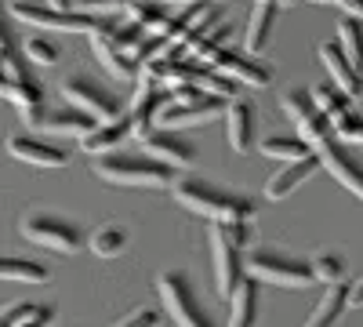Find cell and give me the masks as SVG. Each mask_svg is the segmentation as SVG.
Wrapping results in <instances>:
<instances>
[{
	"mask_svg": "<svg viewBox=\"0 0 363 327\" xmlns=\"http://www.w3.org/2000/svg\"><path fill=\"white\" fill-rule=\"evenodd\" d=\"M37 128L48 131V135H73V138H84L91 128H95V121H91L87 113L66 106V109H44V116L37 121Z\"/></svg>",
	"mask_w": 363,
	"mask_h": 327,
	"instance_id": "603a6c76",
	"label": "cell"
},
{
	"mask_svg": "<svg viewBox=\"0 0 363 327\" xmlns=\"http://www.w3.org/2000/svg\"><path fill=\"white\" fill-rule=\"evenodd\" d=\"M18 48L26 55V62H37V66H55L58 58H62V48H58L51 37H44V33H29Z\"/></svg>",
	"mask_w": 363,
	"mask_h": 327,
	"instance_id": "4dcf8cb0",
	"label": "cell"
},
{
	"mask_svg": "<svg viewBox=\"0 0 363 327\" xmlns=\"http://www.w3.org/2000/svg\"><path fill=\"white\" fill-rule=\"evenodd\" d=\"M80 8H84V15H87V11L116 15V11H124V8H128V0H80Z\"/></svg>",
	"mask_w": 363,
	"mask_h": 327,
	"instance_id": "e575fe53",
	"label": "cell"
},
{
	"mask_svg": "<svg viewBox=\"0 0 363 327\" xmlns=\"http://www.w3.org/2000/svg\"><path fill=\"white\" fill-rule=\"evenodd\" d=\"M8 153L15 160H26L33 167H66L69 164V153L62 145H55L40 135H11L8 138Z\"/></svg>",
	"mask_w": 363,
	"mask_h": 327,
	"instance_id": "4fadbf2b",
	"label": "cell"
},
{
	"mask_svg": "<svg viewBox=\"0 0 363 327\" xmlns=\"http://www.w3.org/2000/svg\"><path fill=\"white\" fill-rule=\"evenodd\" d=\"M211 70L229 77L240 87H269L272 84V66H265L262 58L247 55L244 48H218L211 55Z\"/></svg>",
	"mask_w": 363,
	"mask_h": 327,
	"instance_id": "30bf717a",
	"label": "cell"
},
{
	"mask_svg": "<svg viewBox=\"0 0 363 327\" xmlns=\"http://www.w3.org/2000/svg\"><path fill=\"white\" fill-rule=\"evenodd\" d=\"M160 4H174V8H189V4H215V0H160Z\"/></svg>",
	"mask_w": 363,
	"mask_h": 327,
	"instance_id": "f35d334b",
	"label": "cell"
},
{
	"mask_svg": "<svg viewBox=\"0 0 363 327\" xmlns=\"http://www.w3.org/2000/svg\"><path fill=\"white\" fill-rule=\"evenodd\" d=\"M244 270L255 280H269V284H280V287H309L313 270H309V258L291 255L284 248H255L244 255Z\"/></svg>",
	"mask_w": 363,
	"mask_h": 327,
	"instance_id": "5b68a950",
	"label": "cell"
},
{
	"mask_svg": "<svg viewBox=\"0 0 363 327\" xmlns=\"http://www.w3.org/2000/svg\"><path fill=\"white\" fill-rule=\"evenodd\" d=\"M309 99H313L316 113L323 116L327 124H335L342 113H349V109H352V106H349V95H345V92H338L335 84H316V87H309Z\"/></svg>",
	"mask_w": 363,
	"mask_h": 327,
	"instance_id": "4316f807",
	"label": "cell"
},
{
	"mask_svg": "<svg viewBox=\"0 0 363 327\" xmlns=\"http://www.w3.org/2000/svg\"><path fill=\"white\" fill-rule=\"evenodd\" d=\"M157 291H160L164 313L174 320V327H218V320L203 309L193 280L182 270H164L157 277Z\"/></svg>",
	"mask_w": 363,
	"mask_h": 327,
	"instance_id": "277c9868",
	"label": "cell"
},
{
	"mask_svg": "<svg viewBox=\"0 0 363 327\" xmlns=\"http://www.w3.org/2000/svg\"><path fill=\"white\" fill-rule=\"evenodd\" d=\"M164 323V313L160 309H153V306H138V309H131L120 323H113V327H160Z\"/></svg>",
	"mask_w": 363,
	"mask_h": 327,
	"instance_id": "836d02e7",
	"label": "cell"
},
{
	"mask_svg": "<svg viewBox=\"0 0 363 327\" xmlns=\"http://www.w3.org/2000/svg\"><path fill=\"white\" fill-rule=\"evenodd\" d=\"M55 309L40 302H11L0 309V327H51Z\"/></svg>",
	"mask_w": 363,
	"mask_h": 327,
	"instance_id": "d4e9b609",
	"label": "cell"
},
{
	"mask_svg": "<svg viewBox=\"0 0 363 327\" xmlns=\"http://www.w3.org/2000/svg\"><path fill=\"white\" fill-rule=\"evenodd\" d=\"M247 222H215L211 229V255H215V284L218 294L229 299L236 284L244 280V244H247Z\"/></svg>",
	"mask_w": 363,
	"mask_h": 327,
	"instance_id": "3957f363",
	"label": "cell"
},
{
	"mask_svg": "<svg viewBox=\"0 0 363 327\" xmlns=\"http://www.w3.org/2000/svg\"><path fill=\"white\" fill-rule=\"evenodd\" d=\"M262 145V153L265 157H272V160H284V164H291V160H301V157H316L306 142H301L298 135H269V138H262L258 142Z\"/></svg>",
	"mask_w": 363,
	"mask_h": 327,
	"instance_id": "f1b7e54d",
	"label": "cell"
},
{
	"mask_svg": "<svg viewBox=\"0 0 363 327\" xmlns=\"http://www.w3.org/2000/svg\"><path fill=\"white\" fill-rule=\"evenodd\" d=\"M48 265L37 258H15L0 255V280H18V284H48Z\"/></svg>",
	"mask_w": 363,
	"mask_h": 327,
	"instance_id": "484cf974",
	"label": "cell"
},
{
	"mask_svg": "<svg viewBox=\"0 0 363 327\" xmlns=\"http://www.w3.org/2000/svg\"><path fill=\"white\" fill-rule=\"evenodd\" d=\"M277 4H280V11H284V8H291V4H294V0H277Z\"/></svg>",
	"mask_w": 363,
	"mask_h": 327,
	"instance_id": "ab89813d",
	"label": "cell"
},
{
	"mask_svg": "<svg viewBox=\"0 0 363 327\" xmlns=\"http://www.w3.org/2000/svg\"><path fill=\"white\" fill-rule=\"evenodd\" d=\"M316 171H320V157H301V160L284 164V167L265 182V200H287L301 182H309Z\"/></svg>",
	"mask_w": 363,
	"mask_h": 327,
	"instance_id": "ac0fdd59",
	"label": "cell"
},
{
	"mask_svg": "<svg viewBox=\"0 0 363 327\" xmlns=\"http://www.w3.org/2000/svg\"><path fill=\"white\" fill-rule=\"evenodd\" d=\"M62 95H66V102H69L73 109L87 113L95 124L116 121V116L124 113L109 87H106V84H99L95 77H87V73H69V77L62 80Z\"/></svg>",
	"mask_w": 363,
	"mask_h": 327,
	"instance_id": "ba28073f",
	"label": "cell"
},
{
	"mask_svg": "<svg viewBox=\"0 0 363 327\" xmlns=\"http://www.w3.org/2000/svg\"><path fill=\"white\" fill-rule=\"evenodd\" d=\"M338 8L345 11V18H359L363 22V0H338Z\"/></svg>",
	"mask_w": 363,
	"mask_h": 327,
	"instance_id": "d590c367",
	"label": "cell"
},
{
	"mask_svg": "<svg viewBox=\"0 0 363 327\" xmlns=\"http://www.w3.org/2000/svg\"><path fill=\"white\" fill-rule=\"evenodd\" d=\"M320 164L335 174L349 193H356L363 200V157H356L349 145H342V142H330L327 150L320 153Z\"/></svg>",
	"mask_w": 363,
	"mask_h": 327,
	"instance_id": "5bb4252c",
	"label": "cell"
},
{
	"mask_svg": "<svg viewBox=\"0 0 363 327\" xmlns=\"http://www.w3.org/2000/svg\"><path fill=\"white\" fill-rule=\"evenodd\" d=\"M258 302H262V287L255 277H244L229 294V323L225 327H258Z\"/></svg>",
	"mask_w": 363,
	"mask_h": 327,
	"instance_id": "44dd1931",
	"label": "cell"
},
{
	"mask_svg": "<svg viewBox=\"0 0 363 327\" xmlns=\"http://www.w3.org/2000/svg\"><path fill=\"white\" fill-rule=\"evenodd\" d=\"M345 306H349V280H338V284L327 287V294L320 299V306L313 309V316L306 320V327H335L342 320Z\"/></svg>",
	"mask_w": 363,
	"mask_h": 327,
	"instance_id": "cb8c5ba5",
	"label": "cell"
},
{
	"mask_svg": "<svg viewBox=\"0 0 363 327\" xmlns=\"http://www.w3.org/2000/svg\"><path fill=\"white\" fill-rule=\"evenodd\" d=\"M124 15H128V22H135L142 29V33L164 37V29H167V22H171L174 11L167 4H160V0H128Z\"/></svg>",
	"mask_w": 363,
	"mask_h": 327,
	"instance_id": "7402d4cb",
	"label": "cell"
},
{
	"mask_svg": "<svg viewBox=\"0 0 363 327\" xmlns=\"http://www.w3.org/2000/svg\"><path fill=\"white\" fill-rule=\"evenodd\" d=\"M48 8H55V11H77V0H48Z\"/></svg>",
	"mask_w": 363,
	"mask_h": 327,
	"instance_id": "74e56055",
	"label": "cell"
},
{
	"mask_svg": "<svg viewBox=\"0 0 363 327\" xmlns=\"http://www.w3.org/2000/svg\"><path fill=\"white\" fill-rule=\"evenodd\" d=\"M106 22H109V18H102V26L95 29V33H87V37H91V51H95V58H99V62H102L116 80L135 84V80H138V62H135V58H131L124 48H116V44L109 40Z\"/></svg>",
	"mask_w": 363,
	"mask_h": 327,
	"instance_id": "2e32d148",
	"label": "cell"
},
{
	"mask_svg": "<svg viewBox=\"0 0 363 327\" xmlns=\"http://www.w3.org/2000/svg\"><path fill=\"white\" fill-rule=\"evenodd\" d=\"M167 106V92L160 84H153L149 77H142L138 73V80H135V95H131V106L124 109L128 116H131V124H135V131H142V128H153L157 124V113Z\"/></svg>",
	"mask_w": 363,
	"mask_h": 327,
	"instance_id": "9a60e30c",
	"label": "cell"
},
{
	"mask_svg": "<svg viewBox=\"0 0 363 327\" xmlns=\"http://www.w3.org/2000/svg\"><path fill=\"white\" fill-rule=\"evenodd\" d=\"M225 131L233 153H251L258 142V109L247 99H233L225 102Z\"/></svg>",
	"mask_w": 363,
	"mask_h": 327,
	"instance_id": "7c38bea8",
	"label": "cell"
},
{
	"mask_svg": "<svg viewBox=\"0 0 363 327\" xmlns=\"http://www.w3.org/2000/svg\"><path fill=\"white\" fill-rule=\"evenodd\" d=\"M18 229H22L26 240H33L48 251H58V255H77L87 244L84 229L73 218L55 215V211H29V215H22Z\"/></svg>",
	"mask_w": 363,
	"mask_h": 327,
	"instance_id": "8992f818",
	"label": "cell"
},
{
	"mask_svg": "<svg viewBox=\"0 0 363 327\" xmlns=\"http://www.w3.org/2000/svg\"><path fill=\"white\" fill-rule=\"evenodd\" d=\"M330 135H335V142H349V145H363V113H356V109H349V113H342L335 124H330Z\"/></svg>",
	"mask_w": 363,
	"mask_h": 327,
	"instance_id": "d6a6232c",
	"label": "cell"
},
{
	"mask_svg": "<svg viewBox=\"0 0 363 327\" xmlns=\"http://www.w3.org/2000/svg\"><path fill=\"white\" fill-rule=\"evenodd\" d=\"M277 15H280V4L277 0H255V11L247 18V29H244V51L247 55H262L269 48V37H272V26H277Z\"/></svg>",
	"mask_w": 363,
	"mask_h": 327,
	"instance_id": "ffe728a7",
	"label": "cell"
},
{
	"mask_svg": "<svg viewBox=\"0 0 363 327\" xmlns=\"http://www.w3.org/2000/svg\"><path fill=\"white\" fill-rule=\"evenodd\" d=\"M87 248L95 251L99 258H113V255H120V251L128 248V226H120V222H106V226H99L95 233H91Z\"/></svg>",
	"mask_w": 363,
	"mask_h": 327,
	"instance_id": "f546056e",
	"label": "cell"
},
{
	"mask_svg": "<svg viewBox=\"0 0 363 327\" xmlns=\"http://www.w3.org/2000/svg\"><path fill=\"white\" fill-rule=\"evenodd\" d=\"M280 109L287 113V121L294 124V135L306 142L316 157L327 150L330 142H335V135H330V124L316 113V106H313V99H309V87H287V92L280 95Z\"/></svg>",
	"mask_w": 363,
	"mask_h": 327,
	"instance_id": "52a82bcc",
	"label": "cell"
},
{
	"mask_svg": "<svg viewBox=\"0 0 363 327\" xmlns=\"http://www.w3.org/2000/svg\"><path fill=\"white\" fill-rule=\"evenodd\" d=\"M138 135V142H145V153L149 157H157V160H164L167 167H189V164H196V145L182 135V131H167V128H142V131H135Z\"/></svg>",
	"mask_w": 363,
	"mask_h": 327,
	"instance_id": "8fae6325",
	"label": "cell"
},
{
	"mask_svg": "<svg viewBox=\"0 0 363 327\" xmlns=\"http://www.w3.org/2000/svg\"><path fill=\"white\" fill-rule=\"evenodd\" d=\"M335 44H338L342 55L349 58V66H352L356 73H363V22H359V18H342Z\"/></svg>",
	"mask_w": 363,
	"mask_h": 327,
	"instance_id": "83f0119b",
	"label": "cell"
},
{
	"mask_svg": "<svg viewBox=\"0 0 363 327\" xmlns=\"http://www.w3.org/2000/svg\"><path fill=\"white\" fill-rule=\"evenodd\" d=\"M349 306H363V277L356 284H349Z\"/></svg>",
	"mask_w": 363,
	"mask_h": 327,
	"instance_id": "8d00e7d4",
	"label": "cell"
},
{
	"mask_svg": "<svg viewBox=\"0 0 363 327\" xmlns=\"http://www.w3.org/2000/svg\"><path fill=\"white\" fill-rule=\"evenodd\" d=\"M309 4H338V0H309Z\"/></svg>",
	"mask_w": 363,
	"mask_h": 327,
	"instance_id": "60d3db41",
	"label": "cell"
},
{
	"mask_svg": "<svg viewBox=\"0 0 363 327\" xmlns=\"http://www.w3.org/2000/svg\"><path fill=\"white\" fill-rule=\"evenodd\" d=\"M95 171L106 182H116V186H149V189H171L174 186V167H167L164 160L149 157L145 150H113V153H102L95 160Z\"/></svg>",
	"mask_w": 363,
	"mask_h": 327,
	"instance_id": "7a4b0ae2",
	"label": "cell"
},
{
	"mask_svg": "<svg viewBox=\"0 0 363 327\" xmlns=\"http://www.w3.org/2000/svg\"><path fill=\"white\" fill-rule=\"evenodd\" d=\"M316 55H320V62L327 66V73L335 77L338 92H345L349 99H359V95H363V73H356V70L349 66V58L342 55V48H338L335 40H323V44L316 48Z\"/></svg>",
	"mask_w": 363,
	"mask_h": 327,
	"instance_id": "d6986e66",
	"label": "cell"
},
{
	"mask_svg": "<svg viewBox=\"0 0 363 327\" xmlns=\"http://www.w3.org/2000/svg\"><path fill=\"white\" fill-rule=\"evenodd\" d=\"M309 270H313V280L338 284V280H345V258L338 251H316L309 258Z\"/></svg>",
	"mask_w": 363,
	"mask_h": 327,
	"instance_id": "1f68e13d",
	"label": "cell"
},
{
	"mask_svg": "<svg viewBox=\"0 0 363 327\" xmlns=\"http://www.w3.org/2000/svg\"><path fill=\"white\" fill-rule=\"evenodd\" d=\"M8 15L22 26H37V29H62V33H95L102 26V15H84V11H55L37 0H15Z\"/></svg>",
	"mask_w": 363,
	"mask_h": 327,
	"instance_id": "9c48e42d",
	"label": "cell"
},
{
	"mask_svg": "<svg viewBox=\"0 0 363 327\" xmlns=\"http://www.w3.org/2000/svg\"><path fill=\"white\" fill-rule=\"evenodd\" d=\"M135 135V124H131V116L128 113H120L116 121H106V124H95L84 138H80V150L84 153H95V157H102V153H113V150H120L128 138Z\"/></svg>",
	"mask_w": 363,
	"mask_h": 327,
	"instance_id": "e0dca14e",
	"label": "cell"
},
{
	"mask_svg": "<svg viewBox=\"0 0 363 327\" xmlns=\"http://www.w3.org/2000/svg\"><path fill=\"white\" fill-rule=\"evenodd\" d=\"M174 200L189 211L211 218V222H251V215L258 211V204L240 193V189H225L211 178H196V174H186V178H174Z\"/></svg>",
	"mask_w": 363,
	"mask_h": 327,
	"instance_id": "6da1fadb",
	"label": "cell"
}]
</instances>
